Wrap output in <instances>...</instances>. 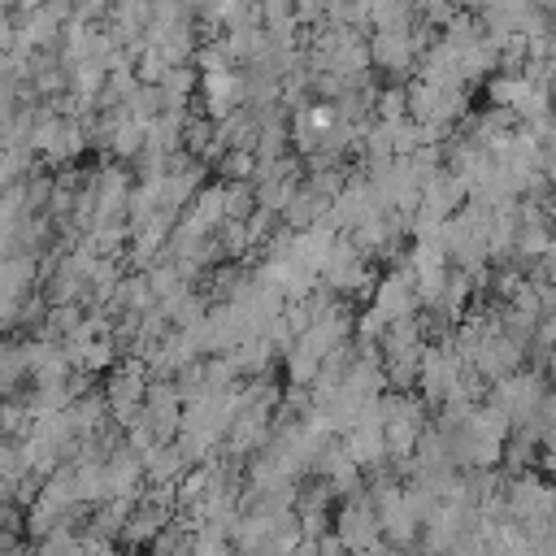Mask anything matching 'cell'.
<instances>
[{
	"label": "cell",
	"mask_w": 556,
	"mask_h": 556,
	"mask_svg": "<svg viewBox=\"0 0 556 556\" xmlns=\"http://www.w3.org/2000/svg\"><path fill=\"white\" fill-rule=\"evenodd\" d=\"M330 534L343 543V552H365L374 543H382V526H378V508L365 491L356 495H343L334 521H330Z\"/></svg>",
	"instance_id": "cell-6"
},
{
	"label": "cell",
	"mask_w": 556,
	"mask_h": 556,
	"mask_svg": "<svg viewBox=\"0 0 556 556\" xmlns=\"http://www.w3.org/2000/svg\"><path fill=\"white\" fill-rule=\"evenodd\" d=\"M500 500H504L508 521H517L526 534H539L543 526H552V521H556V486H552L547 478H539L534 469L504 478Z\"/></svg>",
	"instance_id": "cell-1"
},
{
	"label": "cell",
	"mask_w": 556,
	"mask_h": 556,
	"mask_svg": "<svg viewBox=\"0 0 556 556\" xmlns=\"http://www.w3.org/2000/svg\"><path fill=\"white\" fill-rule=\"evenodd\" d=\"M291 556H321V547H317V539H300V543L291 547Z\"/></svg>",
	"instance_id": "cell-13"
},
{
	"label": "cell",
	"mask_w": 556,
	"mask_h": 556,
	"mask_svg": "<svg viewBox=\"0 0 556 556\" xmlns=\"http://www.w3.org/2000/svg\"><path fill=\"white\" fill-rule=\"evenodd\" d=\"M521 361H526V348L517 343V339H508L504 330H500V321L478 339V348L469 352V369L478 374V378H486V382H500V378H508L513 369H521Z\"/></svg>",
	"instance_id": "cell-7"
},
{
	"label": "cell",
	"mask_w": 556,
	"mask_h": 556,
	"mask_svg": "<svg viewBox=\"0 0 556 556\" xmlns=\"http://www.w3.org/2000/svg\"><path fill=\"white\" fill-rule=\"evenodd\" d=\"M552 287H556V274H552Z\"/></svg>",
	"instance_id": "cell-15"
},
{
	"label": "cell",
	"mask_w": 556,
	"mask_h": 556,
	"mask_svg": "<svg viewBox=\"0 0 556 556\" xmlns=\"http://www.w3.org/2000/svg\"><path fill=\"white\" fill-rule=\"evenodd\" d=\"M139 421H143L156 439H174V434H178V426H182V395H178L174 378H148Z\"/></svg>",
	"instance_id": "cell-9"
},
{
	"label": "cell",
	"mask_w": 556,
	"mask_h": 556,
	"mask_svg": "<svg viewBox=\"0 0 556 556\" xmlns=\"http://www.w3.org/2000/svg\"><path fill=\"white\" fill-rule=\"evenodd\" d=\"M143 391H148V365L139 356L122 361V365H109V378H104V404H109V417L126 430L139 408H143Z\"/></svg>",
	"instance_id": "cell-5"
},
{
	"label": "cell",
	"mask_w": 556,
	"mask_h": 556,
	"mask_svg": "<svg viewBox=\"0 0 556 556\" xmlns=\"http://www.w3.org/2000/svg\"><path fill=\"white\" fill-rule=\"evenodd\" d=\"M330 213V195L326 191H317L308 178H300V187L291 191V200L282 204V213H278V222L287 226V230H308L313 222H321Z\"/></svg>",
	"instance_id": "cell-11"
},
{
	"label": "cell",
	"mask_w": 556,
	"mask_h": 556,
	"mask_svg": "<svg viewBox=\"0 0 556 556\" xmlns=\"http://www.w3.org/2000/svg\"><path fill=\"white\" fill-rule=\"evenodd\" d=\"M87 148V126L83 117L65 113V109H39L35 126H30V152L48 165H70L78 152Z\"/></svg>",
	"instance_id": "cell-2"
},
{
	"label": "cell",
	"mask_w": 556,
	"mask_h": 556,
	"mask_svg": "<svg viewBox=\"0 0 556 556\" xmlns=\"http://www.w3.org/2000/svg\"><path fill=\"white\" fill-rule=\"evenodd\" d=\"M421 56V39L413 35V26H391V30H374L369 39V65H378L391 78H404Z\"/></svg>",
	"instance_id": "cell-8"
},
{
	"label": "cell",
	"mask_w": 556,
	"mask_h": 556,
	"mask_svg": "<svg viewBox=\"0 0 556 556\" xmlns=\"http://www.w3.org/2000/svg\"><path fill=\"white\" fill-rule=\"evenodd\" d=\"M543 395H547L543 369H513L508 378H500V382L491 387V404H495L513 426L534 421L539 408H543Z\"/></svg>",
	"instance_id": "cell-4"
},
{
	"label": "cell",
	"mask_w": 556,
	"mask_h": 556,
	"mask_svg": "<svg viewBox=\"0 0 556 556\" xmlns=\"http://www.w3.org/2000/svg\"><path fill=\"white\" fill-rule=\"evenodd\" d=\"M26 478H35V473L22 460V443L17 439H0V500H13Z\"/></svg>",
	"instance_id": "cell-12"
},
{
	"label": "cell",
	"mask_w": 556,
	"mask_h": 556,
	"mask_svg": "<svg viewBox=\"0 0 556 556\" xmlns=\"http://www.w3.org/2000/svg\"><path fill=\"white\" fill-rule=\"evenodd\" d=\"M369 295H374V313H378L382 321L417 317V308H421V295H417V282H413V274H408V269H395V274L378 278Z\"/></svg>",
	"instance_id": "cell-10"
},
{
	"label": "cell",
	"mask_w": 556,
	"mask_h": 556,
	"mask_svg": "<svg viewBox=\"0 0 556 556\" xmlns=\"http://www.w3.org/2000/svg\"><path fill=\"white\" fill-rule=\"evenodd\" d=\"M321 287L334 291L339 300H356V295H369L374 291V269L369 261L361 256V248L352 243V235H334L326 261H321Z\"/></svg>",
	"instance_id": "cell-3"
},
{
	"label": "cell",
	"mask_w": 556,
	"mask_h": 556,
	"mask_svg": "<svg viewBox=\"0 0 556 556\" xmlns=\"http://www.w3.org/2000/svg\"><path fill=\"white\" fill-rule=\"evenodd\" d=\"M539 465H543V469H547V482H552V486H556V447H547V452H543V460H539Z\"/></svg>",
	"instance_id": "cell-14"
}]
</instances>
